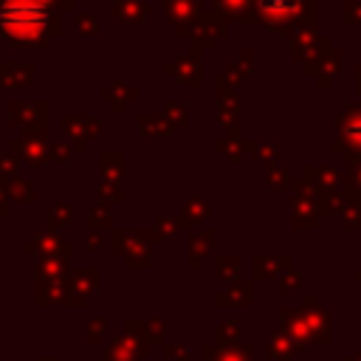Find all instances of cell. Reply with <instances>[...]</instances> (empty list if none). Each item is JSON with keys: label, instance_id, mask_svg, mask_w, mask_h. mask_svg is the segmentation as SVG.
I'll return each mask as SVG.
<instances>
[{"label": "cell", "instance_id": "obj_1", "mask_svg": "<svg viewBox=\"0 0 361 361\" xmlns=\"http://www.w3.org/2000/svg\"><path fill=\"white\" fill-rule=\"evenodd\" d=\"M42 20H45V14H42V8L34 3L28 11H23L17 3H11L6 11H3V25L11 31V25H14V37H23V34H37L39 31V25H42Z\"/></svg>", "mask_w": 361, "mask_h": 361}]
</instances>
